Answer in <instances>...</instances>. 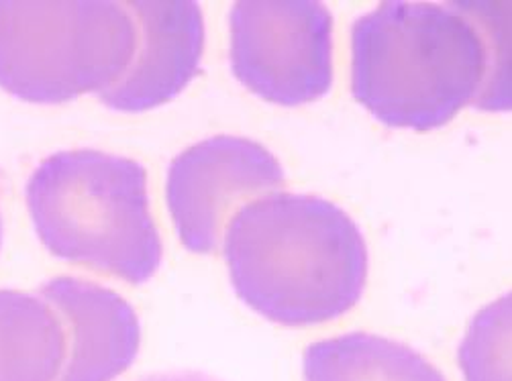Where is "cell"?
I'll use <instances>...</instances> for the list:
<instances>
[{
    "label": "cell",
    "mask_w": 512,
    "mask_h": 381,
    "mask_svg": "<svg viewBox=\"0 0 512 381\" xmlns=\"http://www.w3.org/2000/svg\"><path fill=\"white\" fill-rule=\"evenodd\" d=\"M223 251L237 296L284 326L343 316L368 280L360 227L319 196L278 192L241 206L225 229Z\"/></svg>",
    "instance_id": "cell-1"
},
{
    "label": "cell",
    "mask_w": 512,
    "mask_h": 381,
    "mask_svg": "<svg viewBox=\"0 0 512 381\" xmlns=\"http://www.w3.org/2000/svg\"><path fill=\"white\" fill-rule=\"evenodd\" d=\"M351 90L384 125L431 131L474 102L486 49L455 5L386 3L351 31Z\"/></svg>",
    "instance_id": "cell-2"
},
{
    "label": "cell",
    "mask_w": 512,
    "mask_h": 381,
    "mask_svg": "<svg viewBox=\"0 0 512 381\" xmlns=\"http://www.w3.org/2000/svg\"><path fill=\"white\" fill-rule=\"evenodd\" d=\"M25 200L51 255L133 286L158 274L164 247L139 161L98 149L60 151L39 163Z\"/></svg>",
    "instance_id": "cell-3"
},
{
    "label": "cell",
    "mask_w": 512,
    "mask_h": 381,
    "mask_svg": "<svg viewBox=\"0 0 512 381\" xmlns=\"http://www.w3.org/2000/svg\"><path fill=\"white\" fill-rule=\"evenodd\" d=\"M127 5L0 3V88L37 104L105 92L135 60Z\"/></svg>",
    "instance_id": "cell-4"
},
{
    "label": "cell",
    "mask_w": 512,
    "mask_h": 381,
    "mask_svg": "<svg viewBox=\"0 0 512 381\" xmlns=\"http://www.w3.org/2000/svg\"><path fill=\"white\" fill-rule=\"evenodd\" d=\"M231 70L260 98L298 106L333 84V17L321 3H239L231 9Z\"/></svg>",
    "instance_id": "cell-5"
},
{
    "label": "cell",
    "mask_w": 512,
    "mask_h": 381,
    "mask_svg": "<svg viewBox=\"0 0 512 381\" xmlns=\"http://www.w3.org/2000/svg\"><path fill=\"white\" fill-rule=\"evenodd\" d=\"M284 182L280 161L258 141L219 135L188 147L168 170V208L180 241L192 253H215L243 202Z\"/></svg>",
    "instance_id": "cell-6"
},
{
    "label": "cell",
    "mask_w": 512,
    "mask_h": 381,
    "mask_svg": "<svg viewBox=\"0 0 512 381\" xmlns=\"http://www.w3.org/2000/svg\"><path fill=\"white\" fill-rule=\"evenodd\" d=\"M139 31L125 76L100 92L113 111L143 113L176 98L196 76L204 49L202 11L194 3H127Z\"/></svg>",
    "instance_id": "cell-7"
},
{
    "label": "cell",
    "mask_w": 512,
    "mask_h": 381,
    "mask_svg": "<svg viewBox=\"0 0 512 381\" xmlns=\"http://www.w3.org/2000/svg\"><path fill=\"white\" fill-rule=\"evenodd\" d=\"M70 326V357L58 381H113L133 365L141 326L135 310L115 292L80 278H56L39 288Z\"/></svg>",
    "instance_id": "cell-8"
},
{
    "label": "cell",
    "mask_w": 512,
    "mask_h": 381,
    "mask_svg": "<svg viewBox=\"0 0 512 381\" xmlns=\"http://www.w3.org/2000/svg\"><path fill=\"white\" fill-rule=\"evenodd\" d=\"M68 331L41 296L0 292V381H58Z\"/></svg>",
    "instance_id": "cell-9"
},
{
    "label": "cell",
    "mask_w": 512,
    "mask_h": 381,
    "mask_svg": "<svg viewBox=\"0 0 512 381\" xmlns=\"http://www.w3.org/2000/svg\"><path fill=\"white\" fill-rule=\"evenodd\" d=\"M304 373L306 381H441L415 351L366 333L311 345Z\"/></svg>",
    "instance_id": "cell-10"
},
{
    "label": "cell",
    "mask_w": 512,
    "mask_h": 381,
    "mask_svg": "<svg viewBox=\"0 0 512 381\" xmlns=\"http://www.w3.org/2000/svg\"><path fill=\"white\" fill-rule=\"evenodd\" d=\"M478 29L486 72L474 106L488 113L512 111V3H453Z\"/></svg>",
    "instance_id": "cell-11"
},
{
    "label": "cell",
    "mask_w": 512,
    "mask_h": 381,
    "mask_svg": "<svg viewBox=\"0 0 512 381\" xmlns=\"http://www.w3.org/2000/svg\"><path fill=\"white\" fill-rule=\"evenodd\" d=\"M470 381H512V292L482 308L462 345Z\"/></svg>",
    "instance_id": "cell-12"
},
{
    "label": "cell",
    "mask_w": 512,
    "mask_h": 381,
    "mask_svg": "<svg viewBox=\"0 0 512 381\" xmlns=\"http://www.w3.org/2000/svg\"><path fill=\"white\" fill-rule=\"evenodd\" d=\"M129 381H227L213 373L200 371V369H160L141 373Z\"/></svg>",
    "instance_id": "cell-13"
},
{
    "label": "cell",
    "mask_w": 512,
    "mask_h": 381,
    "mask_svg": "<svg viewBox=\"0 0 512 381\" xmlns=\"http://www.w3.org/2000/svg\"><path fill=\"white\" fill-rule=\"evenodd\" d=\"M0 245H3V216H0Z\"/></svg>",
    "instance_id": "cell-14"
}]
</instances>
